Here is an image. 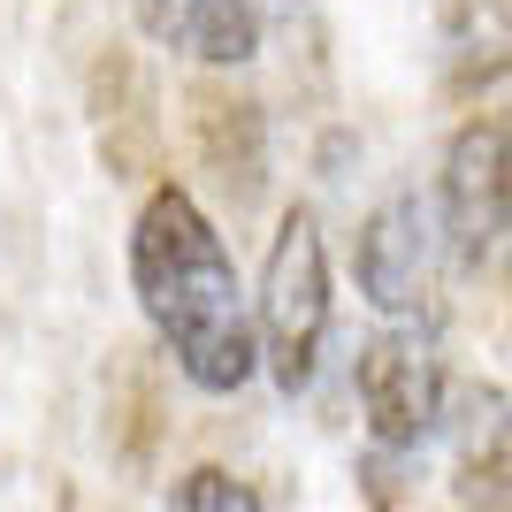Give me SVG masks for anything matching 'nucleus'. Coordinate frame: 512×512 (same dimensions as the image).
<instances>
[{"instance_id":"obj_1","label":"nucleus","mask_w":512,"mask_h":512,"mask_svg":"<svg viewBox=\"0 0 512 512\" xmlns=\"http://www.w3.org/2000/svg\"><path fill=\"white\" fill-rule=\"evenodd\" d=\"M130 291L192 390L237 398L260 375L253 291L237 283L222 230L184 184H153L146 207L130 214Z\"/></svg>"},{"instance_id":"obj_2","label":"nucleus","mask_w":512,"mask_h":512,"mask_svg":"<svg viewBox=\"0 0 512 512\" xmlns=\"http://www.w3.org/2000/svg\"><path fill=\"white\" fill-rule=\"evenodd\" d=\"M329 245H321L314 207H283L268 260L253 283V329H260V367L276 375L283 398H299L321 375V344H329Z\"/></svg>"},{"instance_id":"obj_3","label":"nucleus","mask_w":512,"mask_h":512,"mask_svg":"<svg viewBox=\"0 0 512 512\" xmlns=\"http://www.w3.org/2000/svg\"><path fill=\"white\" fill-rule=\"evenodd\" d=\"M451 230L436 192H390L367 207L352 237V283L398 329H436L444 321V283H451Z\"/></svg>"},{"instance_id":"obj_4","label":"nucleus","mask_w":512,"mask_h":512,"mask_svg":"<svg viewBox=\"0 0 512 512\" xmlns=\"http://www.w3.org/2000/svg\"><path fill=\"white\" fill-rule=\"evenodd\" d=\"M352 390H360V421L375 451H421L451 413V375L436 352V329H398L383 321L352 360Z\"/></svg>"},{"instance_id":"obj_5","label":"nucleus","mask_w":512,"mask_h":512,"mask_svg":"<svg viewBox=\"0 0 512 512\" xmlns=\"http://www.w3.org/2000/svg\"><path fill=\"white\" fill-rule=\"evenodd\" d=\"M505 146H512V115H474L444 153L436 176V207L451 230V260L459 268H490L497 260V184H505Z\"/></svg>"},{"instance_id":"obj_6","label":"nucleus","mask_w":512,"mask_h":512,"mask_svg":"<svg viewBox=\"0 0 512 512\" xmlns=\"http://www.w3.org/2000/svg\"><path fill=\"white\" fill-rule=\"evenodd\" d=\"M153 46H169L199 69H245L268 39L260 0H130Z\"/></svg>"},{"instance_id":"obj_7","label":"nucleus","mask_w":512,"mask_h":512,"mask_svg":"<svg viewBox=\"0 0 512 512\" xmlns=\"http://www.w3.org/2000/svg\"><path fill=\"white\" fill-rule=\"evenodd\" d=\"M451 444H459V482H467V497L482 505V497H505L512 490V413L497 390H459L451 398Z\"/></svg>"},{"instance_id":"obj_8","label":"nucleus","mask_w":512,"mask_h":512,"mask_svg":"<svg viewBox=\"0 0 512 512\" xmlns=\"http://www.w3.org/2000/svg\"><path fill=\"white\" fill-rule=\"evenodd\" d=\"M444 31L459 85H490L497 69H512V0H444Z\"/></svg>"},{"instance_id":"obj_9","label":"nucleus","mask_w":512,"mask_h":512,"mask_svg":"<svg viewBox=\"0 0 512 512\" xmlns=\"http://www.w3.org/2000/svg\"><path fill=\"white\" fill-rule=\"evenodd\" d=\"M169 512H268V505H260V490L245 482V474H230V467H192V474H176Z\"/></svg>"},{"instance_id":"obj_10","label":"nucleus","mask_w":512,"mask_h":512,"mask_svg":"<svg viewBox=\"0 0 512 512\" xmlns=\"http://www.w3.org/2000/svg\"><path fill=\"white\" fill-rule=\"evenodd\" d=\"M268 8H306V0H260V16H268Z\"/></svg>"}]
</instances>
